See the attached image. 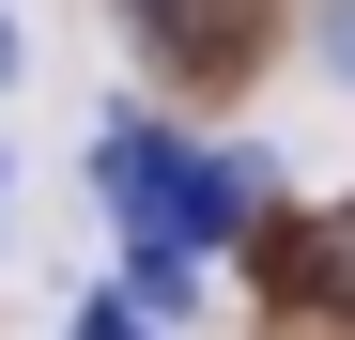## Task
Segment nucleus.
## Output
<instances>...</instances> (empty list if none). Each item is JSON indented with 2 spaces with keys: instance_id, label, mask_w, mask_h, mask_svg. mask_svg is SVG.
<instances>
[{
  "instance_id": "4",
  "label": "nucleus",
  "mask_w": 355,
  "mask_h": 340,
  "mask_svg": "<svg viewBox=\"0 0 355 340\" xmlns=\"http://www.w3.org/2000/svg\"><path fill=\"white\" fill-rule=\"evenodd\" d=\"M155 155H170V108H155V93L93 108V139H78V186H93V216H108V232H139V216H155Z\"/></svg>"
},
{
  "instance_id": "8",
  "label": "nucleus",
  "mask_w": 355,
  "mask_h": 340,
  "mask_svg": "<svg viewBox=\"0 0 355 340\" xmlns=\"http://www.w3.org/2000/svg\"><path fill=\"white\" fill-rule=\"evenodd\" d=\"M16 62H31V46H16V0H0V93H16Z\"/></svg>"
},
{
  "instance_id": "3",
  "label": "nucleus",
  "mask_w": 355,
  "mask_h": 340,
  "mask_svg": "<svg viewBox=\"0 0 355 340\" xmlns=\"http://www.w3.org/2000/svg\"><path fill=\"white\" fill-rule=\"evenodd\" d=\"M263 201H278V155H263V139H201V124H170V155H155V216H139V232L232 263V248L263 232ZM108 248H124V232H108Z\"/></svg>"
},
{
  "instance_id": "5",
  "label": "nucleus",
  "mask_w": 355,
  "mask_h": 340,
  "mask_svg": "<svg viewBox=\"0 0 355 340\" xmlns=\"http://www.w3.org/2000/svg\"><path fill=\"white\" fill-rule=\"evenodd\" d=\"M108 294H124L139 325H201V309H216V263L170 248V232H124V248H108Z\"/></svg>"
},
{
  "instance_id": "7",
  "label": "nucleus",
  "mask_w": 355,
  "mask_h": 340,
  "mask_svg": "<svg viewBox=\"0 0 355 340\" xmlns=\"http://www.w3.org/2000/svg\"><path fill=\"white\" fill-rule=\"evenodd\" d=\"M309 62H324V78L355 93V0H309Z\"/></svg>"
},
{
  "instance_id": "1",
  "label": "nucleus",
  "mask_w": 355,
  "mask_h": 340,
  "mask_svg": "<svg viewBox=\"0 0 355 340\" xmlns=\"http://www.w3.org/2000/svg\"><path fill=\"white\" fill-rule=\"evenodd\" d=\"M232 263H248V309L278 340H355V186L340 201H263V232Z\"/></svg>"
},
{
  "instance_id": "2",
  "label": "nucleus",
  "mask_w": 355,
  "mask_h": 340,
  "mask_svg": "<svg viewBox=\"0 0 355 340\" xmlns=\"http://www.w3.org/2000/svg\"><path fill=\"white\" fill-rule=\"evenodd\" d=\"M108 16H124V46H139V78H155V93H201V108H232V93L278 62L293 0H108Z\"/></svg>"
},
{
  "instance_id": "6",
  "label": "nucleus",
  "mask_w": 355,
  "mask_h": 340,
  "mask_svg": "<svg viewBox=\"0 0 355 340\" xmlns=\"http://www.w3.org/2000/svg\"><path fill=\"white\" fill-rule=\"evenodd\" d=\"M62 340H170V325H139V309H124V294H108V278H93V294L62 309Z\"/></svg>"
}]
</instances>
